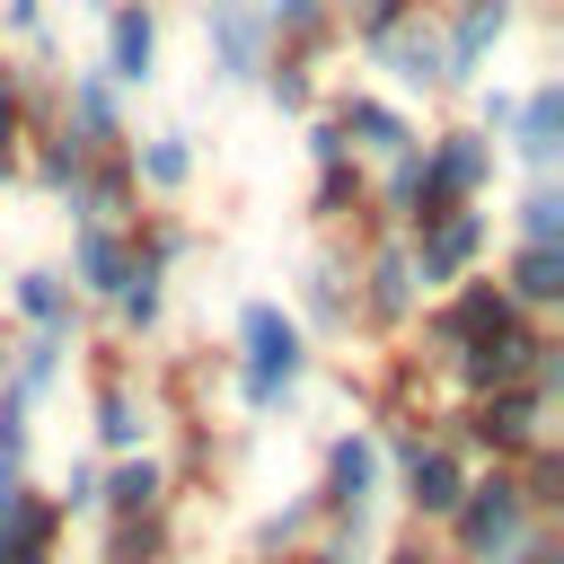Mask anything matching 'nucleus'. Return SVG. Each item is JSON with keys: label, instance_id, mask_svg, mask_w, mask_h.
Wrapping results in <instances>:
<instances>
[{"label": "nucleus", "instance_id": "obj_27", "mask_svg": "<svg viewBox=\"0 0 564 564\" xmlns=\"http://www.w3.org/2000/svg\"><path fill=\"white\" fill-rule=\"evenodd\" d=\"M62 511H53V494L26 476V485H0V564L9 555H35V546H62Z\"/></svg>", "mask_w": 564, "mask_h": 564}, {"label": "nucleus", "instance_id": "obj_30", "mask_svg": "<svg viewBox=\"0 0 564 564\" xmlns=\"http://www.w3.org/2000/svg\"><path fill=\"white\" fill-rule=\"evenodd\" d=\"M97 564H176V511L97 520Z\"/></svg>", "mask_w": 564, "mask_h": 564}, {"label": "nucleus", "instance_id": "obj_4", "mask_svg": "<svg viewBox=\"0 0 564 564\" xmlns=\"http://www.w3.org/2000/svg\"><path fill=\"white\" fill-rule=\"evenodd\" d=\"M150 432H159V397H150L141 361L106 335L97 370H88V441H97V458H132V449H150Z\"/></svg>", "mask_w": 564, "mask_h": 564}, {"label": "nucleus", "instance_id": "obj_28", "mask_svg": "<svg viewBox=\"0 0 564 564\" xmlns=\"http://www.w3.org/2000/svg\"><path fill=\"white\" fill-rule=\"evenodd\" d=\"M79 167H88V150H79V141L62 132V123H53V132H26V141H18V185L53 194V203H62L70 185H79Z\"/></svg>", "mask_w": 564, "mask_h": 564}, {"label": "nucleus", "instance_id": "obj_13", "mask_svg": "<svg viewBox=\"0 0 564 564\" xmlns=\"http://www.w3.org/2000/svg\"><path fill=\"white\" fill-rule=\"evenodd\" d=\"M502 141H511V167L529 185H555V167H564V79L555 70L520 79V115H511Z\"/></svg>", "mask_w": 564, "mask_h": 564}, {"label": "nucleus", "instance_id": "obj_14", "mask_svg": "<svg viewBox=\"0 0 564 564\" xmlns=\"http://www.w3.org/2000/svg\"><path fill=\"white\" fill-rule=\"evenodd\" d=\"M97 70H106L123 97H141V88L159 79V0H115V9H106Z\"/></svg>", "mask_w": 564, "mask_h": 564}, {"label": "nucleus", "instance_id": "obj_34", "mask_svg": "<svg viewBox=\"0 0 564 564\" xmlns=\"http://www.w3.org/2000/svg\"><path fill=\"white\" fill-rule=\"evenodd\" d=\"M511 247H564V185H520V203H511Z\"/></svg>", "mask_w": 564, "mask_h": 564}, {"label": "nucleus", "instance_id": "obj_11", "mask_svg": "<svg viewBox=\"0 0 564 564\" xmlns=\"http://www.w3.org/2000/svg\"><path fill=\"white\" fill-rule=\"evenodd\" d=\"M317 106L335 115V132H344V150H352L361 167H379V159H397V150H414V141H423V132H414V115H405L397 97H379V88H352V79H344V88H326Z\"/></svg>", "mask_w": 564, "mask_h": 564}, {"label": "nucleus", "instance_id": "obj_16", "mask_svg": "<svg viewBox=\"0 0 564 564\" xmlns=\"http://www.w3.org/2000/svg\"><path fill=\"white\" fill-rule=\"evenodd\" d=\"M62 132L79 150H123L132 141V106L106 70H62Z\"/></svg>", "mask_w": 564, "mask_h": 564}, {"label": "nucleus", "instance_id": "obj_44", "mask_svg": "<svg viewBox=\"0 0 564 564\" xmlns=\"http://www.w3.org/2000/svg\"><path fill=\"white\" fill-rule=\"evenodd\" d=\"M79 9H97V18H106V9H115V0H79Z\"/></svg>", "mask_w": 564, "mask_h": 564}, {"label": "nucleus", "instance_id": "obj_25", "mask_svg": "<svg viewBox=\"0 0 564 564\" xmlns=\"http://www.w3.org/2000/svg\"><path fill=\"white\" fill-rule=\"evenodd\" d=\"M106 326H115V344H123V352H132V344H150V335L167 326V273L132 256V264H123V282L106 291Z\"/></svg>", "mask_w": 564, "mask_h": 564}, {"label": "nucleus", "instance_id": "obj_6", "mask_svg": "<svg viewBox=\"0 0 564 564\" xmlns=\"http://www.w3.org/2000/svg\"><path fill=\"white\" fill-rule=\"evenodd\" d=\"M485 256H494V212H485V203H467V212H441V220L405 229V264H414V291H423V300H441L449 282L485 273Z\"/></svg>", "mask_w": 564, "mask_h": 564}, {"label": "nucleus", "instance_id": "obj_32", "mask_svg": "<svg viewBox=\"0 0 564 564\" xmlns=\"http://www.w3.org/2000/svg\"><path fill=\"white\" fill-rule=\"evenodd\" d=\"M256 97H264L273 115H300V123H308V115H317V97H326V79H317L300 53H273V62H264V79H256Z\"/></svg>", "mask_w": 564, "mask_h": 564}, {"label": "nucleus", "instance_id": "obj_8", "mask_svg": "<svg viewBox=\"0 0 564 564\" xmlns=\"http://www.w3.org/2000/svg\"><path fill=\"white\" fill-rule=\"evenodd\" d=\"M467 423H476V467H520L538 441H555L546 423H555V397L546 388H494V397H476L467 405Z\"/></svg>", "mask_w": 564, "mask_h": 564}, {"label": "nucleus", "instance_id": "obj_42", "mask_svg": "<svg viewBox=\"0 0 564 564\" xmlns=\"http://www.w3.org/2000/svg\"><path fill=\"white\" fill-rule=\"evenodd\" d=\"M282 564H344V555H326V546L308 538V546H300V555H282Z\"/></svg>", "mask_w": 564, "mask_h": 564}, {"label": "nucleus", "instance_id": "obj_22", "mask_svg": "<svg viewBox=\"0 0 564 564\" xmlns=\"http://www.w3.org/2000/svg\"><path fill=\"white\" fill-rule=\"evenodd\" d=\"M9 308H18V335H79L88 326V308L62 282V264H18L9 273Z\"/></svg>", "mask_w": 564, "mask_h": 564}, {"label": "nucleus", "instance_id": "obj_24", "mask_svg": "<svg viewBox=\"0 0 564 564\" xmlns=\"http://www.w3.org/2000/svg\"><path fill=\"white\" fill-rule=\"evenodd\" d=\"M300 212H308V229H326V238H361V229H370V167H361V159L317 167Z\"/></svg>", "mask_w": 564, "mask_h": 564}, {"label": "nucleus", "instance_id": "obj_12", "mask_svg": "<svg viewBox=\"0 0 564 564\" xmlns=\"http://www.w3.org/2000/svg\"><path fill=\"white\" fill-rule=\"evenodd\" d=\"M423 176H432V194L441 203H485L494 194V176H502V141H485L476 123H441V132H423Z\"/></svg>", "mask_w": 564, "mask_h": 564}, {"label": "nucleus", "instance_id": "obj_21", "mask_svg": "<svg viewBox=\"0 0 564 564\" xmlns=\"http://www.w3.org/2000/svg\"><path fill=\"white\" fill-rule=\"evenodd\" d=\"M123 264H132V238L123 229H106V220H70V264H62V282H70V300L88 308H106V291L123 282Z\"/></svg>", "mask_w": 564, "mask_h": 564}, {"label": "nucleus", "instance_id": "obj_38", "mask_svg": "<svg viewBox=\"0 0 564 564\" xmlns=\"http://www.w3.org/2000/svg\"><path fill=\"white\" fill-rule=\"evenodd\" d=\"M300 150H308V167H344V159H352V150H344V132H335V115H326V106H317V115H308V123H300Z\"/></svg>", "mask_w": 564, "mask_h": 564}, {"label": "nucleus", "instance_id": "obj_29", "mask_svg": "<svg viewBox=\"0 0 564 564\" xmlns=\"http://www.w3.org/2000/svg\"><path fill=\"white\" fill-rule=\"evenodd\" d=\"M308 538H317V502H308V494L264 502V511L247 520V564H282V555H300Z\"/></svg>", "mask_w": 564, "mask_h": 564}, {"label": "nucleus", "instance_id": "obj_33", "mask_svg": "<svg viewBox=\"0 0 564 564\" xmlns=\"http://www.w3.org/2000/svg\"><path fill=\"white\" fill-rule=\"evenodd\" d=\"M511 485H520L529 520H546V529H555V511H564V449H555V441H538V449L511 467Z\"/></svg>", "mask_w": 564, "mask_h": 564}, {"label": "nucleus", "instance_id": "obj_5", "mask_svg": "<svg viewBox=\"0 0 564 564\" xmlns=\"http://www.w3.org/2000/svg\"><path fill=\"white\" fill-rule=\"evenodd\" d=\"M414 308H423V291H414V264H405V238L397 229L352 238V317H361V335L397 344L414 326Z\"/></svg>", "mask_w": 564, "mask_h": 564}, {"label": "nucleus", "instance_id": "obj_17", "mask_svg": "<svg viewBox=\"0 0 564 564\" xmlns=\"http://www.w3.org/2000/svg\"><path fill=\"white\" fill-rule=\"evenodd\" d=\"M150 511H176V476H167V449H132V458H106V467H97V520H150Z\"/></svg>", "mask_w": 564, "mask_h": 564}, {"label": "nucleus", "instance_id": "obj_15", "mask_svg": "<svg viewBox=\"0 0 564 564\" xmlns=\"http://www.w3.org/2000/svg\"><path fill=\"white\" fill-rule=\"evenodd\" d=\"M361 62H379L388 79H397V97H458L449 88V62H441V26H432V9H414L397 35H379Z\"/></svg>", "mask_w": 564, "mask_h": 564}, {"label": "nucleus", "instance_id": "obj_1", "mask_svg": "<svg viewBox=\"0 0 564 564\" xmlns=\"http://www.w3.org/2000/svg\"><path fill=\"white\" fill-rule=\"evenodd\" d=\"M308 370H317V344L300 335V317H291L282 300H238V317H229V361H220L238 414H256V423L291 414L300 388H308Z\"/></svg>", "mask_w": 564, "mask_h": 564}, {"label": "nucleus", "instance_id": "obj_3", "mask_svg": "<svg viewBox=\"0 0 564 564\" xmlns=\"http://www.w3.org/2000/svg\"><path fill=\"white\" fill-rule=\"evenodd\" d=\"M502 326H520V308L502 300L494 273H467V282H449L441 300L414 308V361H423V370H449L458 352H476V344L502 335Z\"/></svg>", "mask_w": 564, "mask_h": 564}, {"label": "nucleus", "instance_id": "obj_43", "mask_svg": "<svg viewBox=\"0 0 564 564\" xmlns=\"http://www.w3.org/2000/svg\"><path fill=\"white\" fill-rule=\"evenodd\" d=\"M9 564H62V546H35V555H9Z\"/></svg>", "mask_w": 564, "mask_h": 564}, {"label": "nucleus", "instance_id": "obj_18", "mask_svg": "<svg viewBox=\"0 0 564 564\" xmlns=\"http://www.w3.org/2000/svg\"><path fill=\"white\" fill-rule=\"evenodd\" d=\"M123 167H132V185H141L150 203H176V194L194 185V167H203V141H194L185 123H159V132H132V141H123Z\"/></svg>", "mask_w": 564, "mask_h": 564}, {"label": "nucleus", "instance_id": "obj_31", "mask_svg": "<svg viewBox=\"0 0 564 564\" xmlns=\"http://www.w3.org/2000/svg\"><path fill=\"white\" fill-rule=\"evenodd\" d=\"M123 238H132V256H141V264H159V273H176V264H194V256H203V229H194L185 212H141Z\"/></svg>", "mask_w": 564, "mask_h": 564}, {"label": "nucleus", "instance_id": "obj_9", "mask_svg": "<svg viewBox=\"0 0 564 564\" xmlns=\"http://www.w3.org/2000/svg\"><path fill=\"white\" fill-rule=\"evenodd\" d=\"M194 26H203V70H212V88H256V79H264L273 35H264L256 0H194Z\"/></svg>", "mask_w": 564, "mask_h": 564}, {"label": "nucleus", "instance_id": "obj_35", "mask_svg": "<svg viewBox=\"0 0 564 564\" xmlns=\"http://www.w3.org/2000/svg\"><path fill=\"white\" fill-rule=\"evenodd\" d=\"M26 476H35V405L0 388V485H26Z\"/></svg>", "mask_w": 564, "mask_h": 564}, {"label": "nucleus", "instance_id": "obj_7", "mask_svg": "<svg viewBox=\"0 0 564 564\" xmlns=\"http://www.w3.org/2000/svg\"><path fill=\"white\" fill-rule=\"evenodd\" d=\"M291 317H300L308 344H352V335H361V317H352V238H326V247L300 264Z\"/></svg>", "mask_w": 564, "mask_h": 564}, {"label": "nucleus", "instance_id": "obj_41", "mask_svg": "<svg viewBox=\"0 0 564 564\" xmlns=\"http://www.w3.org/2000/svg\"><path fill=\"white\" fill-rule=\"evenodd\" d=\"M502 564H564V538H555V529H529V538H520Z\"/></svg>", "mask_w": 564, "mask_h": 564}, {"label": "nucleus", "instance_id": "obj_19", "mask_svg": "<svg viewBox=\"0 0 564 564\" xmlns=\"http://www.w3.org/2000/svg\"><path fill=\"white\" fill-rule=\"evenodd\" d=\"M256 18H264V35H273V53H300L308 70H326V62L344 53L335 0H256Z\"/></svg>", "mask_w": 564, "mask_h": 564}, {"label": "nucleus", "instance_id": "obj_10", "mask_svg": "<svg viewBox=\"0 0 564 564\" xmlns=\"http://www.w3.org/2000/svg\"><path fill=\"white\" fill-rule=\"evenodd\" d=\"M432 26H441L449 88L467 97V88L485 79V62L511 44V26H520V0H441V9H432Z\"/></svg>", "mask_w": 564, "mask_h": 564}, {"label": "nucleus", "instance_id": "obj_36", "mask_svg": "<svg viewBox=\"0 0 564 564\" xmlns=\"http://www.w3.org/2000/svg\"><path fill=\"white\" fill-rule=\"evenodd\" d=\"M511 115H520V79H476V88H467V123H476L485 141H502Z\"/></svg>", "mask_w": 564, "mask_h": 564}, {"label": "nucleus", "instance_id": "obj_2", "mask_svg": "<svg viewBox=\"0 0 564 564\" xmlns=\"http://www.w3.org/2000/svg\"><path fill=\"white\" fill-rule=\"evenodd\" d=\"M529 529H546V520H529V502H520V485H511V467H476L467 476V494H458V511L441 520V564H502Z\"/></svg>", "mask_w": 564, "mask_h": 564}, {"label": "nucleus", "instance_id": "obj_39", "mask_svg": "<svg viewBox=\"0 0 564 564\" xmlns=\"http://www.w3.org/2000/svg\"><path fill=\"white\" fill-rule=\"evenodd\" d=\"M370 564H441V546H432L423 529H405V538H388V546H379Z\"/></svg>", "mask_w": 564, "mask_h": 564}, {"label": "nucleus", "instance_id": "obj_40", "mask_svg": "<svg viewBox=\"0 0 564 564\" xmlns=\"http://www.w3.org/2000/svg\"><path fill=\"white\" fill-rule=\"evenodd\" d=\"M0 35H44V0H0Z\"/></svg>", "mask_w": 564, "mask_h": 564}, {"label": "nucleus", "instance_id": "obj_37", "mask_svg": "<svg viewBox=\"0 0 564 564\" xmlns=\"http://www.w3.org/2000/svg\"><path fill=\"white\" fill-rule=\"evenodd\" d=\"M97 467H106V458H70V467H62V485H53V511H62V520H97Z\"/></svg>", "mask_w": 564, "mask_h": 564}, {"label": "nucleus", "instance_id": "obj_23", "mask_svg": "<svg viewBox=\"0 0 564 564\" xmlns=\"http://www.w3.org/2000/svg\"><path fill=\"white\" fill-rule=\"evenodd\" d=\"M70 361H79V335H9V397L44 414L70 388Z\"/></svg>", "mask_w": 564, "mask_h": 564}, {"label": "nucleus", "instance_id": "obj_26", "mask_svg": "<svg viewBox=\"0 0 564 564\" xmlns=\"http://www.w3.org/2000/svg\"><path fill=\"white\" fill-rule=\"evenodd\" d=\"M494 282H502V300H511L520 317H538V326H546V317L564 308V247H511Z\"/></svg>", "mask_w": 564, "mask_h": 564}, {"label": "nucleus", "instance_id": "obj_20", "mask_svg": "<svg viewBox=\"0 0 564 564\" xmlns=\"http://www.w3.org/2000/svg\"><path fill=\"white\" fill-rule=\"evenodd\" d=\"M62 203H70V220H106V229H132L141 220V185H132L123 150H88V167H79V185Z\"/></svg>", "mask_w": 564, "mask_h": 564}]
</instances>
